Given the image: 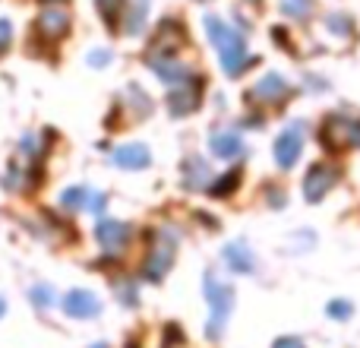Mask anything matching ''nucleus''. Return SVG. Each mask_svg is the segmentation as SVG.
I'll return each instance as SVG.
<instances>
[{
    "label": "nucleus",
    "instance_id": "5",
    "mask_svg": "<svg viewBox=\"0 0 360 348\" xmlns=\"http://www.w3.org/2000/svg\"><path fill=\"white\" fill-rule=\"evenodd\" d=\"M199 105H202V80H196V76H190L186 82L174 86V92L168 95V108L174 118H186V114H193Z\"/></svg>",
    "mask_w": 360,
    "mask_h": 348
},
{
    "label": "nucleus",
    "instance_id": "29",
    "mask_svg": "<svg viewBox=\"0 0 360 348\" xmlns=\"http://www.w3.org/2000/svg\"><path fill=\"white\" fill-rule=\"evenodd\" d=\"M4 313H6V301L0 298V317H4Z\"/></svg>",
    "mask_w": 360,
    "mask_h": 348
},
{
    "label": "nucleus",
    "instance_id": "28",
    "mask_svg": "<svg viewBox=\"0 0 360 348\" xmlns=\"http://www.w3.org/2000/svg\"><path fill=\"white\" fill-rule=\"evenodd\" d=\"M272 348H307V345L300 342L297 336H285V339H278V342H275Z\"/></svg>",
    "mask_w": 360,
    "mask_h": 348
},
{
    "label": "nucleus",
    "instance_id": "25",
    "mask_svg": "<svg viewBox=\"0 0 360 348\" xmlns=\"http://www.w3.org/2000/svg\"><path fill=\"white\" fill-rule=\"evenodd\" d=\"M10 42H13V25L10 19H0V54L10 51Z\"/></svg>",
    "mask_w": 360,
    "mask_h": 348
},
{
    "label": "nucleus",
    "instance_id": "30",
    "mask_svg": "<svg viewBox=\"0 0 360 348\" xmlns=\"http://www.w3.org/2000/svg\"><path fill=\"white\" fill-rule=\"evenodd\" d=\"M89 348H108L105 342H95V345H89Z\"/></svg>",
    "mask_w": 360,
    "mask_h": 348
},
{
    "label": "nucleus",
    "instance_id": "23",
    "mask_svg": "<svg viewBox=\"0 0 360 348\" xmlns=\"http://www.w3.org/2000/svg\"><path fill=\"white\" fill-rule=\"evenodd\" d=\"M29 298L35 301L38 307H51V304H54V294H51V288H48V285H35V288H32Z\"/></svg>",
    "mask_w": 360,
    "mask_h": 348
},
{
    "label": "nucleus",
    "instance_id": "21",
    "mask_svg": "<svg viewBox=\"0 0 360 348\" xmlns=\"http://www.w3.org/2000/svg\"><path fill=\"white\" fill-rule=\"evenodd\" d=\"M95 4H98V13L108 25H117V19L124 16L127 0H95Z\"/></svg>",
    "mask_w": 360,
    "mask_h": 348
},
{
    "label": "nucleus",
    "instance_id": "3",
    "mask_svg": "<svg viewBox=\"0 0 360 348\" xmlns=\"http://www.w3.org/2000/svg\"><path fill=\"white\" fill-rule=\"evenodd\" d=\"M174 254H177V241H174L171 231H158V235H152V250L143 263L146 279L162 282L165 275H168V269L174 266Z\"/></svg>",
    "mask_w": 360,
    "mask_h": 348
},
{
    "label": "nucleus",
    "instance_id": "26",
    "mask_svg": "<svg viewBox=\"0 0 360 348\" xmlns=\"http://www.w3.org/2000/svg\"><path fill=\"white\" fill-rule=\"evenodd\" d=\"M89 63H92V67H105V63H111V51H92V54H89Z\"/></svg>",
    "mask_w": 360,
    "mask_h": 348
},
{
    "label": "nucleus",
    "instance_id": "13",
    "mask_svg": "<svg viewBox=\"0 0 360 348\" xmlns=\"http://www.w3.org/2000/svg\"><path fill=\"white\" fill-rule=\"evenodd\" d=\"M224 263H228L231 273H240V275H247V273H253V269H256L253 250H250L243 241H234V244H228V247H224Z\"/></svg>",
    "mask_w": 360,
    "mask_h": 348
},
{
    "label": "nucleus",
    "instance_id": "12",
    "mask_svg": "<svg viewBox=\"0 0 360 348\" xmlns=\"http://www.w3.org/2000/svg\"><path fill=\"white\" fill-rule=\"evenodd\" d=\"M114 162H117V168H127V171H143V168H149L152 152L146 149L143 143H127V146H120V149L114 152Z\"/></svg>",
    "mask_w": 360,
    "mask_h": 348
},
{
    "label": "nucleus",
    "instance_id": "14",
    "mask_svg": "<svg viewBox=\"0 0 360 348\" xmlns=\"http://www.w3.org/2000/svg\"><path fill=\"white\" fill-rule=\"evenodd\" d=\"M152 70L158 73V80L174 82V86H180V82H186L193 76L190 70H186V63H177L174 57H168V54H155V57H152Z\"/></svg>",
    "mask_w": 360,
    "mask_h": 348
},
{
    "label": "nucleus",
    "instance_id": "1",
    "mask_svg": "<svg viewBox=\"0 0 360 348\" xmlns=\"http://www.w3.org/2000/svg\"><path fill=\"white\" fill-rule=\"evenodd\" d=\"M205 32H209V42L215 44L228 76H240L253 63V57L247 54V38H243L240 29H234L231 23H224L218 16H205Z\"/></svg>",
    "mask_w": 360,
    "mask_h": 348
},
{
    "label": "nucleus",
    "instance_id": "2",
    "mask_svg": "<svg viewBox=\"0 0 360 348\" xmlns=\"http://www.w3.org/2000/svg\"><path fill=\"white\" fill-rule=\"evenodd\" d=\"M202 292H205V301H209V307H212L209 330L205 333H209L212 339H218L221 336V330H224V323H228V317H231V307H234V288L224 285L215 273H205Z\"/></svg>",
    "mask_w": 360,
    "mask_h": 348
},
{
    "label": "nucleus",
    "instance_id": "7",
    "mask_svg": "<svg viewBox=\"0 0 360 348\" xmlns=\"http://www.w3.org/2000/svg\"><path fill=\"white\" fill-rule=\"evenodd\" d=\"M95 237H98L105 254H120V250L130 244L133 228L127 222H117V218H101V222L95 225Z\"/></svg>",
    "mask_w": 360,
    "mask_h": 348
},
{
    "label": "nucleus",
    "instance_id": "8",
    "mask_svg": "<svg viewBox=\"0 0 360 348\" xmlns=\"http://www.w3.org/2000/svg\"><path fill=\"white\" fill-rule=\"evenodd\" d=\"M35 32H38V38H44V42H60V38H67V32H70V13L60 10V6H48V10L38 13Z\"/></svg>",
    "mask_w": 360,
    "mask_h": 348
},
{
    "label": "nucleus",
    "instance_id": "20",
    "mask_svg": "<svg viewBox=\"0 0 360 348\" xmlns=\"http://www.w3.org/2000/svg\"><path fill=\"white\" fill-rule=\"evenodd\" d=\"M89 197H92V193H89L86 187H70V190L60 193V203L67 206V209H86Z\"/></svg>",
    "mask_w": 360,
    "mask_h": 348
},
{
    "label": "nucleus",
    "instance_id": "9",
    "mask_svg": "<svg viewBox=\"0 0 360 348\" xmlns=\"http://www.w3.org/2000/svg\"><path fill=\"white\" fill-rule=\"evenodd\" d=\"M300 152H304V130L294 124V127H288L278 139H275V162H278L281 171H288V168L297 165Z\"/></svg>",
    "mask_w": 360,
    "mask_h": 348
},
{
    "label": "nucleus",
    "instance_id": "15",
    "mask_svg": "<svg viewBox=\"0 0 360 348\" xmlns=\"http://www.w3.org/2000/svg\"><path fill=\"white\" fill-rule=\"evenodd\" d=\"M146 16H149V0H127V6H124V32L139 35L143 25H146Z\"/></svg>",
    "mask_w": 360,
    "mask_h": 348
},
{
    "label": "nucleus",
    "instance_id": "19",
    "mask_svg": "<svg viewBox=\"0 0 360 348\" xmlns=\"http://www.w3.org/2000/svg\"><path fill=\"white\" fill-rule=\"evenodd\" d=\"M326 29L338 38H351L354 35V19H351L348 13H329V16H326Z\"/></svg>",
    "mask_w": 360,
    "mask_h": 348
},
{
    "label": "nucleus",
    "instance_id": "18",
    "mask_svg": "<svg viewBox=\"0 0 360 348\" xmlns=\"http://www.w3.org/2000/svg\"><path fill=\"white\" fill-rule=\"evenodd\" d=\"M240 178H243L240 168H234V171H224L221 178H218L215 184L209 187V193H212V197H218V199H221V197H228V193H234L237 187H240Z\"/></svg>",
    "mask_w": 360,
    "mask_h": 348
},
{
    "label": "nucleus",
    "instance_id": "17",
    "mask_svg": "<svg viewBox=\"0 0 360 348\" xmlns=\"http://www.w3.org/2000/svg\"><path fill=\"white\" fill-rule=\"evenodd\" d=\"M278 10L285 13L288 19H297V23H304V19L313 16V10H316V0H278Z\"/></svg>",
    "mask_w": 360,
    "mask_h": 348
},
{
    "label": "nucleus",
    "instance_id": "6",
    "mask_svg": "<svg viewBox=\"0 0 360 348\" xmlns=\"http://www.w3.org/2000/svg\"><path fill=\"white\" fill-rule=\"evenodd\" d=\"M338 184V168L335 165H326V162H316L304 178V199L310 203H319L332 187Z\"/></svg>",
    "mask_w": 360,
    "mask_h": 348
},
{
    "label": "nucleus",
    "instance_id": "16",
    "mask_svg": "<svg viewBox=\"0 0 360 348\" xmlns=\"http://www.w3.org/2000/svg\"><path fill=\"white\" fill-rule=\"evenodd\" d=\"M212 152H215L218 159H224V162H231V159H237L243 152V139L231 130L215 133V137H212Z\"/></svg>",
    "mask_w": 360,
    "mask_h": 348
},
{
    "label": "nucleus",
    "instance_id": "4",
    "mask_svg": "<svg viewBox=\"0 0 360 348\" xmlns=\"http://www.w3.org/2000/svg\"><path fill=\"white\" fill-rule=\"evenodd\" d=\"M357 133L360 120L345 118V114H329L323 130H319V139L326 149H348V146H357Z\"/></svg>",
    "mask_w": 360,
    "mask_h": 348
},
{
    "label": "nucleus",
    "instance_id": "22",
    "mask_svg": "<svg viewBox=\"0 0 360 348\" xmlns=\"http://www.w3.org/2000/svg\"><path fill=\"white\" fill-rule=\"evenodd\" d=\"M184 174H186V184H190V187H193V178L209 180V168H202V159H190V162H186V168H184Z\"/></svg>",
    "mask_w": 360,
    "mask_h": 348
},
{
    "label": "nucleus",
    "instance_id": "27",
    "mask_svg": "<svg viewBox=\"0 0 360 348\" xmlns=\"http://www.w3.org/2000/svg\"><path fill=\"white\" fill-rule=\"evenodd\" d=\"M105 206H108V197H105V193H92V197H89V206H86V209L101 212V209H105Z\"/></svg>",
    "mask_w": 360,
    "mask_h": 348
},
{
    "label": "nucleus",
    "instance_id": "24",
    "mask_svg": "<svg viewBox=\"0 0 360 348\" xmlns=\"http://www.w3.org/2000/svg\"><path fill=\"white\" fill-rule=\"evenodd\" d=\"M326 311H329L332 320H348L351 317V304H348V301H332Z\"/></svg>",
    "mask_w": 360,
    "mask_h": 348
},
{
    "label": "nucleus",
    "instance_id": "10",
    "mask_svg": "<svg viewBox=\"0 0 360 348\" xmlns=\"http://www.w3.org/2000/svg\"><path fill=\"white\" fill-rule=\"evenodd\" d=\"M63 311L73 320H92L101 313V301H98V294H92V292H70L67 298H63Z\"/></svg>",
    "mask_w": 360,
    "mask_h": 348
},
{
    "label": "nucleus",
    "instance_id": "11",
    "mask_svg": "<svg viewBox=\"0 0 360 348\" xmlns=\"http://www.w3.org/2000/svg\"><path fill=\"white\" fill-rule=\"evenodd\" d=\"M250 92H253L256 101H266V105H281V101L288 99V92H291V89H288V82L281 80L278 73H269V76H262V80L256 82Z\"/></svg>",
    "mask_w": 360,
    "mask_h": 348
}]
</instances>
